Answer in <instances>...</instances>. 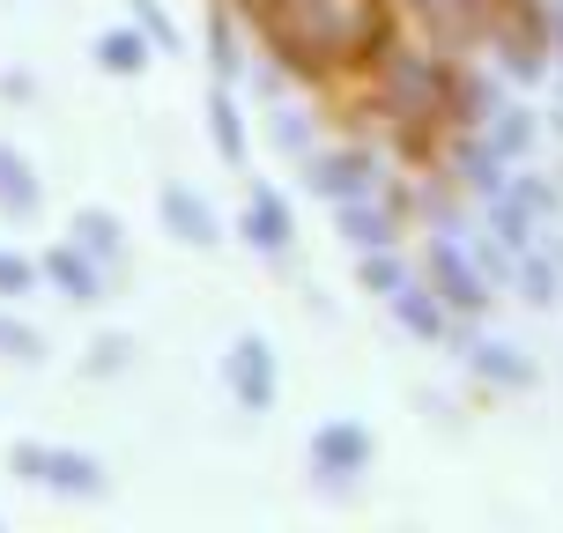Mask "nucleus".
<instances>
[{
	"label": "nucleus",
	"mask_w": 563,
	"mask_h": 533,
	"mask_svg": "<svg viewBox=\"0 0 563 533\" xmlns=\"http://www.w3.org/2000/svg\"><path fill=\"white\" fill-rule=\"evenodd\" d=\"M45 275H53L75 304H97V267H89L82 253H53V259H45Z\"/></svg>",
	"instance_id": "nucleus-11"
},
{
	"label": "nucleus",
	"mask_w": 563,
	"mask_h": 533,
	"mask_svg": "<svg viewBox=\"0 0 563 533\" xmlns=\"http://www.w3.org/2000/svg\"><path fill=\"white\" fill-rule=\"evenodd\" d=\"M30 281H37V267H30V259H15V253H0V297H23Z\"/></svg>",
	"instance_id": "nucleus-17"
},
{
	"label": "nucleus",
	"mask_w": 563,
	"mask_h": 533,
	"mask_svg": "<svg viewBox=\"0 0 563 533\" xmlns=\"http://www.w3.org/2000/svg\"><path fill=\"white\" fill-rule=\"evenodd\" d=\"M230 386L245 408H267L275 400V356H267V341H238L230 348Z\"/></svg>",
	"instance_id": "nucleus-3"
},
{
	"label": "nucleus",
	"mask_w": 563,
	"mask_h": 533,
	"mask_svg": "<svg viewBox=\"0 0 563 533\" xmlns=\"http://www.w3.org/2000/svg\"><path fill=\"white\" fill-rule=\"evenodd\" d=\"M430 267H438V281H445V297L460 311H475L482 304V281L467 275V267H460V253H452V245H438V259H430Z\"/></svg>",
	"instance_id": "nucleus-12"
},
{
	"label": "nucleus",
	"mask_w": 563,
	"mask_h": 533,
	"mask_svg": "<svg viewBox=\"0 0 563 533\" xmlns=\"http://www.w3.org/2000/svg\"><path fill=\"white\" fill-rule=\"evenodd\" d=\"M341 230H349L364 253H378V245L394 237V215H386V208H364V193H356V200H341Z\"/></svg>",
	"instance_id": "nucleus-8"
},
{
	"label": "nucleus",
	"mask_w": 563,
	"mask_h": 533,
	"mask_svg": "<svg viewBox=\"0 0 563 533\" xmlns=\"http://www.w3.org/2000/svg\"><path fill=\"white\" fill-rule=\"evenodd\" d=\"M394 304H400V319H408L416 334H445V311H430V304H422V289H408V281H400V289H394Z\"/></svg>",
	"instance_id": "nucleus-14"
},
{
	"label": "nucleus",
	"mask_w": 563,
	"mask_h": 533,
	"mask_svg": "<svg viewBox=\"0 0 563 533\" xmlns=\"http://www.w3.org/2000/svg\"><path fill=\"white\" fill-rule=\"evenodd\" d=\"M164 223L186 237V245H216V215H208V200H194L186 186H170L164 193Z\"/></svg>",
	"instance_id": "nucleus-5"
},
{
	"label": "nucleus",
	"mask_w": 563,
	"mask_h": 533,
	"mask_svg": "<svg viewBox=\"0 0 563 533\" xmlns=\"http://www.w3.org/2000/svg\"><path fill=\"white\" fill-rule=\"evenodd\" d=\"M364 281H371V289H400V281H408V275H400L394 259H386V245H378V253L364 259Z\"/></svg>",
	"instance_id": "nucleus-18"
},
{
	"label": "nucleus",
	"mask_w": 563,
	"mask_h": 533,
	"mask_svg": "<svg viewBox=\"0 0 563 533\" xmlns=\"http://www.w3.org/2000/svg\"><path fill=\"white\" fill-rule=\"evenodd\" d=\"M275 23H282V45H289V53H305V67L371 45V15L356 8V0H289Z\"/></svg>",
	"instance_id": "nucleus-1"
},
{
	"label": "nucleus",
	"mask_w": 563,
	"mask_h": 533,
	"mask_svg": "<svg viewBox=\"0 0 563 533\" xmlns=\"http://www.w3.org/2000/svg\"><path fill=\"white\" fill-rule=\"evenodd\" d=\"M482 370H489V378H511V386L527 378V364H511V348H482Z\"/></svg>",
	"instance_id": "nucleus-19"
},
{
	"label": "nucleus",
	"mask_w": 563,
	"mask_h": 533,
	"mask_svg": "<svg viewBox=\"0 0 563 533\" xmlns=\"http://www.w3.org/2000/svg\"><path fill=\"white\" fill-rule=\"evenodd\" d=\"M75 237H82L97 259H119V223H112V215H97V208H89V215H75Z\"/></svg>",
	"instance_id": "nucleus-13"
},
{
	"label": "nucleus",
	"mask_w": 563,
	"mask_h": 533,
	"mask_svg": "<svg viewBox=\"0 0 563 533\" xmlns=\"http://www.w3.org/2000/svg\"><path fill=\"white\" fill-rule=\"evenodd\" d=\"M37 348H45V341L30 334L23 319H8V311H0V356H15V364H37Z\"/></svg>",
	"instance_id": "nucleus-15"
},
{
	"label": "nucleus",
	"mask_w": 563,
	"mask_h": 533,
	"mask_svg": "<svg viewBox=\"0 0 563 533\" xmlns=\"http://www.w3.org/2000/svg\"><path fill=\"white\" fill-rule=\"evenodd\" d=\"M216 148H223V156H245V126L230 112V97H216Z\"/></svg>",
	"instance_id": "nucleus-16"
},
{
	"label": "nucleus",
	"mask_w": 563,
	"mask_h": 533,
	"mask_svg": "<svg viewBox=\"0 0 563 533\" xmlns=\"http://www.w3.org/2000/svg\"><path fill=\"white\" fill-rule=\"evenodd\" d=\"M8 467L23 481H45L59 497H104V467L89 459V452H67V445H15L8 452Z\"/></svg>",
	"instance_id": "nucleus-2"
},
{
	"label": "nucleus",
	"mask_w": 563,
	"mask_h": 533,
	"mask_svg": "<svg viewBox=\"0 0 563 533\" xmlns=\"http://www.w3.org/2000/svg\"><path fill=\"white\" fill-rule=\"evenodd\" d=\"M245 230H253L260 253H282V245H289V215H282V200H275V193H253V208H245Z\"/></svg>",
	"instance_id": "nucleus-9"
},
{
	"label": "nucleus",
	"mask_w": 563,
	"mask_h": 533,
	"mask_svg": "<svg viewBox=\"0 0 563 533\" xmlns=\"http://www.w3.org/2000/svg\"><path fill=\"white\" fill-rule=\"evenodd\" d=\"M311 186L334 193V200H356L371 186V164L364 156H319V164H311Z\"/></svg>",
	"instance_id": "nucleus-6"
},
{
	"label": "nucleus",
	"mask_w": 563,
	"mask_h": 533,
	"mask_svg": "<svg viewBox=\"0 0 563 533\" xmlns=\"http://www.w3.org/2000/svg\"><path fill=\"white\" fill-rule=\"evenodd\" d=\"M97 59H104L112 75H141V67H148V37H141V30H104V37H97Z\"/></svg>",
	"instance_id": "nucleus-10"
},
{
	"label": "nucleus",
	"mask_w": 563,
	"mask_h": 533,
	"mask_svg": "<svg viewBox=\"0 0 563 533\" xmlns=\"http://www.w3.org/2000/svg\"><path fill=\"white\" fill-rule=\"evenodd\" d=\"M311 459H319V475H356L371 459V437L356 422H327V430L311 437Z\"/></svg>",
	"instance_id": "nucleus-4"
},
{
	"label": "nucleus",
	"mask_w": 563,
	"mask_h": 533,
	"mask_svg": "<svg viewBox=\"0 0 563 533\" xmlns=\"http://www.w3.org/2000/svg\"><path fill=\"white\" fill-rule=\"evenodd\" d=\"M126 364V341H97V356H89V370H119Z\"/></svg>",
	"instance_id": "nucleus-20"
},
{
	"label": "nucleus",
	"mask_w": 563,
	"mask_h": 533,
	"mask_svg": "<svg viewBox=\"0 0 563 533\" xmlns=\"http://www.w3.org/2000/svg\"><path fill=\"white\" fill-rule=\"evenodd\" d=\"M0 208H8V215H30V208H37V178H30V164L8 141H0Z\"/></svg>",
	"instance_id": "nucleus-7"
}]
</instances>
